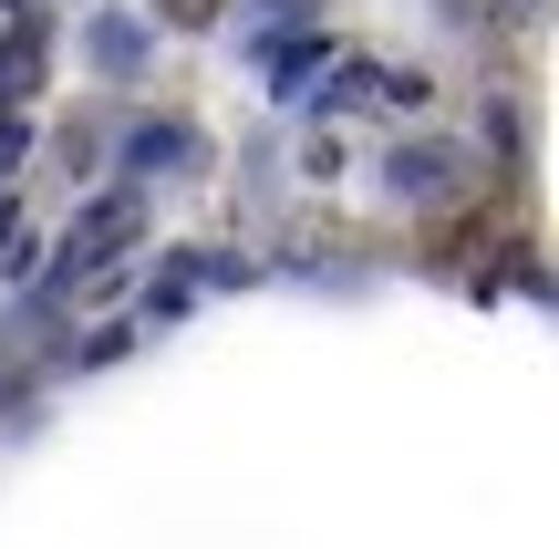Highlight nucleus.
I'll return each mask as SVG.
<instances>
[{
    "instance_id": "obj_3",
    "label": "nucleus",
    "mask_w": 559,
    "mask_h": 549,
    "mask_svg": "<svg viewBox=\"0 0 559 549\" xmlns=\"http://www.w3.org/2000/svg\"><path fill=\"white\" fill-rule=\"evenodd\" d=\"M456 177V156L445 145H415V156H394V187H445Z\"/></svg>"
},
{
    "instance_id": "obj_2",
    "label": "nucleus",
    "mask_w": 559,
    "mask_h": 549,
    "mask_svg": "<svg viewBox=\"0 0 559 549\" xmlns=\"http://www.w3.org/2000/svg\"><path fill=\"white\" fill-rule=\"evenodd\" d=\"M124 156H135V166H187V156H198V135H187V124H145Z\"/></svg>"
},
{
    "instance_id": "obj_1",
    "label": "nucleus",
    "mask_w": 559,
    "mask_h": 549,
    "mask_svg": "<svg viewBox=\"0 0 559 549\" xmlns=\"http://www.w3.org/2000/svg\"><path fill=\"white\" fill-rule=\"evenodd\" d=\"M135 52H145V21L104 11V21H94V62H104V73H124V62H135Z\"/></svg>"
}]
</instances>
